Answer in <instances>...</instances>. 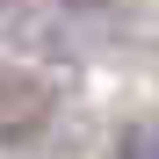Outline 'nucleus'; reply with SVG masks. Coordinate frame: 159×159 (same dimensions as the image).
Wrapping results in <instances>:
<instances>
[{
    "label": "nucleus",
    "instance_id": "nucleus-1",
    "mask_svg": "<svg viewBox=\"0 0 159 159\" xmlns=\"http://www.w3.org/2000/svg\"><path fill=\"white\" fill-rule=\"evenodd\" d=\"M116 159H159V130H130L116 145Z\"/></svg>",
    "mask_w": 159,
    "mask_h": 159
}]
</instances>
